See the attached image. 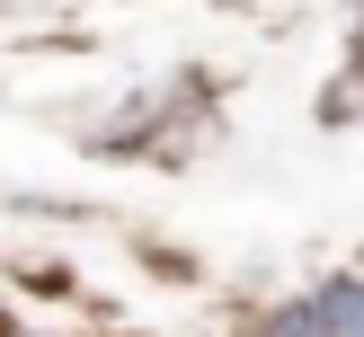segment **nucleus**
I'll return each mask as SVG.
<instances>
[{
	"label": "nucleus",
	"instance_id": "nucleus-1",
	"mask_svg": "<svg viewBox=\"0 0 364 337\" xmlns=\"http://www.w3.org/2000/svg\"><path fill=\"white\" fill-rule=\"evenodd\" d=\"M276 337H320V319H311V311H284V319H276Z\"/></svg>",
	"mask_w": 364,
	"mask_h": 337
}]
</instances>
